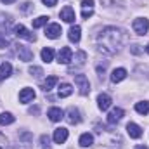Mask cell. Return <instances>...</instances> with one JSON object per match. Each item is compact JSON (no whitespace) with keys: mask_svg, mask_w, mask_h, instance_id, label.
Listing matches in <instances>:
<instances>
[{"mask_svg":"<svg viewBox=\"0 0 149 149\" xmlns=\"http://www.w3.org/2000/svg\"><path fill=\"white\" fill-rule=\"evenodd\" d=\"M14 31H16V37L17 38H24V40H28V42H35V40H37V37H35L33 33H30L23 24H17Z\"/></svg>","mask_w":149,"mask_h":149,"instance_id":"8992f818","label":"cell"},{"mask_svg":"<svg viewBox=\"0 0 149 149\" xmlns=\"http://www.w3.org/2000/svg\"><path fill=\"white\" fill-rule=\"evenodd\" d=\"M130 52L137 56V54H141V52H142V49H141V45H132V47H130Z\"/></svg>","mask_w":149,"mask_h":149,"instance_id":"d6a6232c","label":"cell"},{"mask_svg":"<svg viewBox=\"0 0 149 149\" xmlns=\"http://www.w3.org/2000/svg\"><path fill=\"white\" fill-rule=\"evenodd\" d=\"M57 61H59V64H70L73 61V50L70 47H63L57 54Z\"/></svg>","mask_w":149,"mask_h":149,"instance_id":"5b68a950","label":"cell"},{"mask_svg":"<svg viewBox=\"0 0 149 149\" xmlns=\"http://www.w3.org/2000/svg\"><path fill=\"white\" fill-rule=\"evenodd\" d=\"M0 149H7V139L3 134H0Z\"/></svg>","mask_w":149,"mask_h":149,"instance_id":"1f68e13d","label":"cell"},{"mask_svg":"<svg viewBox=\"0 0 149 149\" xmlns=\"http://www.w3.org/2000/svg\"><path fill=\"white\" fill-rule=\"evenodd\" d=\"M50 139H49V135H42L40 137V144H42V149H50Z\"/></svg>","mask_w":149,"mask_h":149,"instance_id":"4316f807","label":"cell"},{"mask_svg":"<svg viewBox=\"0 0 149 149\" xmlns=\"http://www.w3.org/2000/svg\"><path fill=\"white\" fill-rule=\"evenodd\" d=\"M68 38L71 40V42H74V43H78L80 42V38H81V28L80 26H71L70 28V33H68Z\"/></svg>","mask_w":149,"mask_h":149,"instance_id":"e0dca14e","label":"cell"},{"mask_svg":"<svg viewBox=\"0 0 149 149\" xmlns=\"http://www.w3.org/2000/svg\"><path fill=\"white\" fill-rule=\"evenodd\" d=\"M68 139V128L61 127V128H56L54 130V142L56 144H64Z\"/></svg>","mask_w":149,"mask_h":149,"instance_id":"52a82bcc","label":"cell"},{"mask_svg":"<svg viewBox=\"0 0 149 149\" xmlns=\"http://www.w3.org/2000/svg\"><path fill=\"white\" fill-rule=\"evenodd\" d=\"M146 52H148V54H149V45H148V47H146Z\"/></svg>","mask_w":149,"mask_h":149,"instance_id":"ab89813d","label":"cell"},{"mask_svg":"<svg viewBox=\"0 0 149 149\" xmlns=\"http://www.w3.org/2000/svg\"><path fill=\"white\" fill-rule=\"evenodd\" d=\"M52 59H54V49H52V47L42 49V61H43V63H50Z\"/></svg>","mask_w":149,"mask_h":149,"instance_id":"ffe728a7","label":"cell"},{"mask_svg":"<svg viewBox=\"0 0 149 149\" xmlns=\"http://www.w3.org/2000/svg\"><path fill=\"white\" fill-rule=\"evenodd\" d=\"M9 45V40L3 37V35H0V49H3V47H7Z\"/></svg>","mask_w":149,"mask_h":149,"instance_id":"e575fe53","label":"cell"},{"mask_svg":"<svg viewBox=\"0 0 149 149\" xmlns=\"http://www.w3.org/2000/svg\"><path fill=\"white\" fill-rule=\"evenodd\" d=\"M16 0H2V3H5V5H9V3H14Z\"/></svg>","mask_w":149,"mask_h":149,"instance_id":"74e56055","label":"cell"},{"mask_svg":"<svg viewBox=\"0 0 149 149\" xmlns=\"http://www.w3.org/2000/svg\"><path fill=\"white\" fill-rule=\"evenodd\" d=\"M132 28H134V31L137 33V35H146L149 30V19L146 17H137L135 21H134V24H132Z\"/></svg>","mask_w":149,"mask_h":149,"instance_id":"3957f363","label":"cell"},{"mask_svg":"<svg viewBox=\"0 0 149 149\" xmlns=\"http://www.w3.org/2000/svg\"><path fill=\"white\" fill-rule=\"evenodd\" d=\"M92 144H94L92 134H83V135L80 137V146H81V148H88V146H92Z\"/></svg>","mask_w":149,"mask_h":149,"instance_id":"7402d4cb","label":"cell"},{"mask_svg":"<svg viewBox=\"0 0 149 149\" xmlns=\"http://www.w3.org/2000/svg\"><path fill=\"white\" fill-rule=\"evenodd\" d=\"M10 73H12V66H10V63H3V64L0 66V80L9 78Z\"/></svg>","mask_w":149,"mask_h":149,"instance_id":"44dd1931","label":"cell"},{"mask_svg":"<svg viewBox=\"0 0 149 149\" xmlns=\"http://www.w3.org/2000/svg\"><path fill=\"white\" fill-rule=\"evenodd\" d=\"M16 52H17L19 59H21V61H24V63H28V61H31V59H33V50H31L30 47L23 45V43H16Z\"/></svg>","mask_w":149,"mask_h":149,"instance_id":"277c9868","label":"cell"},{"mask_svg":"<svg viewBox=\"0 0 149 149\" xmlns=\"http://www.w3.org/2000/svg\"><path fill=\"white\" fill-rule=\"evenodd\" d=\"M30 113H31V114H37V113H38V108H37V106H35V108H30Z\"/></svg>","mask_w":149,"mask_h":149,"instance_id":"8d00e7d4","label":"cell"},{"mask_svg":"<svg viewBox=\"0 0 149 149\" xmlns=\"http://www.w3.org/2000/svg\"><path fill=\"white\" fill-rule=\"evenodd\" d=\"M31 9H33V5H31L30 2H26V3H23V5H21V10H23L24 14H26V12H30Z\"/></svg>","mask_w":149,"mask_h":149,"instance_id":"4dcf8cb0","label":"cell"},{"mask_svg":"<svg viewBox=\"0 0 149 149\" xmlns=\"http://www.w3.org/2000/svg\"><path fill=\"white\" fill-rule=\"evenodd\" d=\"M123 114H125V111L121 109V108H114L109 114H108V123L109 125H114V123H118L121 118H123Z\"/></svg>","mask_w":149,"mask_h":149,"instance_id":"9c48e42d","label":"cell"},{"mask_svg":"<svg viewBox=\"0 0 149 149\" xmlns=\"http://www.w3.org/2000/svg\"><path fill=\"white\" fill-rule=\"evenodd\" d=\"M97 106H99L101 111L109 109V106H111V97H109L108 94H101V95L97 97Z\"/></svg>","mask_w":149,"mask_h":149,"instance_id":"4fadbf2b","label":"cell"},{"mask_svg":"<svg viewBox=\"0 0 149 149\" xmlns=\"http://www.w3.org/2000/svg\"><path fill=\"white\" fill-rule=\"evenodd\" d=\"M19 139H21V141H31V139H33V135H31L30 132H24V134H21V135H19Z\"/></svg>","mask_w":149,"mask_h":149,"instance_id":"836d02e7","label":"cell"},{"mask_svg":"<svg viewBox=\"0 0 149 149\" xmlns=\"http://www.w3.org/2000/svg\"><path fill=\"white\" fill-rule=\"evenodd\" d=\"M92 14H94V9H81V17L83 19H88Z\"/></svg>","mask_w":149,"mask_h":149,"instance_id":"f1b7e54d","label":"cell"},{"mask_svg":"<svg viewBox=\"0 0 149 149\" xmlns=\"http://www.w3.org/2000/svg\"><path fill=\"white\" fill-rule=\"evenodd\" d=\"M85 61H87V54L83 52V50H78L76 52V57H74V66H83L85 64Z\"/></svg>","mask_w":149,"mask_h":149,"instance_id":"603a6c76","label":"cell"},{"mask_svg":"<svg viewBox=\"0 0 149 149\" xmlns=\"http://www.w3.org/2000/svg\"><path fill=\"white\" fill-rule=\"evenodd\" d=\"M47 116H49V120L50 121H61L63 120V116H64V113L61 108H50L49 113H47Z\"/></svg>","mask_w":149,"mask_h":149,"instance_id":"2e32d148","label":"cell"},{"mask_svg":"<svg viewBox=\"0 0 149 149\" xmlns=\"http://www.w3.org/2000/svg\"><path fill=\"white\" fill-rule=\"evenodd\" d=\"M127 134H128L132 139H139V137H142V128H141L137 123H128V125H127Z\"/></svg>","mask_w":149,"mask_h":149,"instance_id":"8fae6325","label":"cell"},{"mask_svg":"<svg viewBox=\"0 0 149 149\" xmlns=\"http://www.w3.org/2000/svg\"><path fill=\"white\" fill-rule=\"evenodd\" d=\"M30 73L33 74V76H37V78H40V76L43 74V70L38 68V66H30Z\"/></svg>","mask_w":149,"mask_h":149,"instance_id":"83f0119b","label":"cell"},{"mask_svg":"<svg viewBox=\"0 0 149 149\" xmlns=\"http://www.w3.org/2000/svg\"><path fill=\"white\" fill-rule=\"evenodd\" d=\"M61 35V26L59 24H56V23H52V24H49L47 28H45V37L47 38H57Z\"/></svg>","mask_w":149,"mask_h":149,"instance_id":"7c38bea8","label":"cell"},{"mask_svg":"<svg viewBox=\"0 0 149 149\" xmlns=\"http://www.w3.org/2000/svg\"><path fill=\"white\" fill-rule=\"evenodd\" d=\"M59 16H61V19L64 21V23H73L74 21V10L71 5H66L61 12H59Z\"/></svg>","mask_w":149,"mask_h":149,"instance_id":"ba28073f","label":"cell"},{"mask_svg":"<svg viewBox=\"0 0 149 149\" xmlns=\"http://www.w3.org/2000/svg\"><path fill=\"white\" fill-rule=\"evenodd\" d=\"M47 21H49L47 16H38L37 19H33V28H42V26H45Z\"/></svg>","mask_w":149,"mask_h":149,"instance_id":"484cf974","label":"cell"},{"mask_svg":"<svg viewBox=\"0 0 149 149\" xmlns=\"http://www.w3.org/2000/svg\"><path fill=\"white\" fill-rule=\"evenodd\" d=\"M42 2H43L47 7H54V5L57 3V0H42Z\"/></svg>","mask_w":149,"mask_h":149,"instance_id":"d590c367","label":"cell"},{"mask_svg":"<svg viewBox=\"0 0 149 149\" xmlns=\"http://www.w3.org/2000/svg\"><path fill=\"white\" fill-rule=\"evenodd\" d=\"M35 99V90L33 88H23L21 92H19V101L23 102V104H26V102H30V101H33Z\"/></svg>","mask_w":149,"mask_h":149,"instance_id":"30bf717a","label":"cell"},{"mask_svg":"<svg viewBox=\"0 0 149 149\" xmlns=\"http://www.w3.org/2000/svg\"><path fill=\"white\" fill-rule=\"evenodd\" d=\"M81 121V116H80V111L76 108H70L68 109V123L71 125H78Z\"/></svg>","mask_w":149,"mask_h":149,"instance_id":"9a60e30c","label":"cell"},{"mask_svg":"<svg viewBox=\"0 0 149 149\" xmlns=\"http://www.w3.org/2000/svg\"><path fill=\"white\" fill-rule=\"evenodd\" d=\"M125 78H127V70H125V68H116V70H113V73H111L113 83H120V81L125 80Z\"/></svg>","mask_w":149,"mask_h":149,"instance_id":"5bb4252c","label":"cell"},{"mask_svg":"<svg viewBox=\"0 0 149 149\" xmlns=\"http://www.w3.org/2000/svg\"><path fill=\"white\" fill-rule=\"evenodd\" d=\"M135 111L139 113V114H144V116H146V114L149 113V102L148 101H144V102H137V104H135Z\"/></svg>","mask_w":149,"mask_h":149,"instance_id":"d4e9b609","label":"cell"},{"mask_svg":"<svg viewBox=\"0 0 149 149\" xmlns=\"http://www.w3.org/2000/svg\"><path fill=\"white\" fill-rule=\"evenodd\" d=\"M135 149H148V148H146V146H137Z\"/></svg>","mask_w":149,"mask_h":149,"instance_id":"f35d334b","label":"cell"},{"mask_svg":"<svg viewBox=\"0 0 149 149\" xmlns=\"http://www.w3.org/2000/svg\"><path fill=\"white\" fill-rule=\"evenodd\" d=\"M57 81H59V78L52 74V76H49V78H47V80L43 81V85H42V88H43L45 92H50V90H52V87H54V85H56Z\"/></svg>","mask_w":149,"mask_h":149,"instance_id":"ac0fdd59","label":"cell"},{"mask_svg":"<svg viewBox=\"0 0 149 149\" xmlns=\"http://www.w3.org/2000/svg\"><path fill=\"white\" fill-rule=\"evenodd\" d=\"M81 9H94V0H83Z\"/></svg>","mask_w":149,"mask_h":149,"instance_id":"f546056e","label":"cell"},{"mask_svg":"<svg viewBox=\"0 0 149 149\" xmlns=\"http://www.w3.org/2000/svg\"><path fill=\"white\" fill-rule=\"evenodd\" d=\"M99 50L102 52V54H108V56H114L120 49H121V45L123 43H127V33L123 31V30H120V28H114V26H108V28H104L101 33H99Z\"/></svg>","mask_w":149,"mask_h":149,"instance_id":"6da1fadb","label":"cell"},{"mask_svg":"<svg viewBox=\"0 0 149 149\" xmlns=\"http://www.w3.org/2000/svg\"><path fill=\"white\" fill-rule=\"evenodd\" d=\"M73 94V87L70 83H61L59 85V97H70Z\"/></svg>","mask_w":149,"mask_h":149,"instance_id":"d6986e66","label":"cell"},{"mask_svg":"<svg viewBox=\"0 0 149 149\" xmlns=\"http://www.w3.org/2000/svg\"><path fill=\"white\" fill-rule=\"evenodd\" d=\"M14 116L10 114V113H0V125H10V123H14Z\"/></svg>","mask_w":149,"mask_h":149,"instance_id":"cb8c5ba5","label":"cell"},{"mask_svg":"<svg viewBox=\"0 0 149 149\" xmlns=\"http://www.w3.org/2000/svg\"><path fill=\"white\" fill-rule=\"evenodd\" d=\"M74 83L78 85L81 95H88V92H90V81H88V78L85 74H76L74 76Z\"/></svg>","mask_w":149,"mask_h":149,"instance_id":"7a4b0ae2","label":"cell"}]
</instances>
